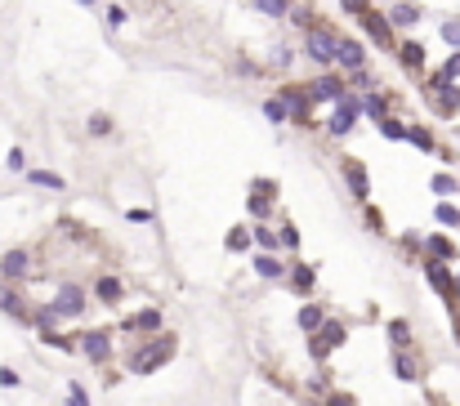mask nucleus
<instances>
[{
    "mask_svg": "<svg viewBox=\"0 0 460 406\" xmlns=\"http://www.w3.org/2000/svg\"><path fill=\"white\" fill-rule=\"evenodd\" d=\"M54 308H59V313H68V317L86 313V290L72 286V281H63V286H59V299H54Z\"/></svg>",
    "mask_w": 460,
    "mask_h": 406,
    "instance_id": "4",
    "label": "nucleus"
},
{
    "mask_svg": "<svg viewBox=\"0 0 460 406\" xmlns=\"http://www.w3.org/2000/svg\"><path fill=\"white\" fill-rule=\"evenodd\" d=\"M456 335H460V322H456Z\"/></svg>",
    "mask_w": 460,
    "mask_h": 406,
    "instance_id": "48",
    "label": "nucleus"
},
{
    "mask_svg": "<svg viewBox=\"0 0 460 406\" xmlns=\"http://www.w3.org/2000/svg\"><path fill=\"white\" fill-rule=\"evenodd\" d=\"M438 223H452V228H460V210H456V205H438Z\"/></svg>",
    "mask_w": 460,
    "mask_h": 406,
    "instance_id": "26",
    "label": "nucleus"
},
{
    "mask_svg": "<svg viewBox=\"0 0 460 406\" xmlns=\"http://www.w3.org/2000/svg\"><path fill=\"white\" fill-rule=\"evenodd\" d=\"M434 94H438V99H434L438 112H456V108H460V90H456V85H452V90H447V85H438Z\"/></svg>",
    "mask_w": 460,
    "mask_h": 406,
    "instance_id": "13",
    "label": "nucleus"
},
{
    "mask_svg": "<svg viewBox=\"0 0 460 406\" xmlns=\"http://www.w3.org/2000/svg\"><path fill=\"white\" fill-rule=\"evenodd\" d=\"M250 214H255V219H264V214H268V201H264V196H250Z\"/></svg>",
    "mask_w": 460,
    "mask_h": 406,
    "instance_id": "38",
    "label": "nucleus"
},
{
    "mask_svg": "<svg viewBox=\"0 0 460 406\" xmlns=\"http://www.w3.org/2000/svg\"><path fill=\"white\" fill-rule=\"evenodd\" d=\"M402 63L420 72V63H425V50H420V45H407V50H402Z\"/></svg>",
    "mask_w": 460,
    "mask_h": 406,
    "instance_id": "25",
    "label": "nucleus"
},
{
    "mask_svg": "<svg viewBox=\"0 0 460 406\" xmlns=\"http://www.w3.org/2000/svg\"><path fill=\"white\" fill-rule=\"evenodd\" d=\"M27 268H32L27 250H5V254H0V277H5V281H23Z\"/></svg>",
    "mask_w": 460,
    "mask_h": 406,
    "instance_id": "5",
    "label": "nucleus"
},
{
    "mask_svg": "<svg viewBox=\"0 0 460 406\" xmlns=\"http://www.w3.org/2000/svg\"><path fill=\"white\" fill-rule=\"evenodd\" d=\"M326 406H353V398H331Z\"/></svg>",
    "mask_w": 460,
    "mask_h": 406,
    "instance_id": "46",
    "label": "nucleus"
},
{
    "mask_svg": "<svg viewBox=\"0 0 460 406\" xmlns=\"http://www.w3.org/2000/svg\"><path fill=\"white\" fill-rule=\"evenodd\" d=\"M264 116H268V121H281V116H286V108H281L277 99H268V103H264Z\"/></svg>",
    "mask_w": 460,
    "mask_h": 406,
    "instance_id": "35",
    "label": "nucleus"
},
{
    "mask_svg": "<svg viewBox=\"0 0 460 406\" xmlns=\"http://www.w3.org/2000/svg\"><path fill=\"white\" fill-rule=\"evenodd\" d=\"M304 94L308 90H295V85H290V90H281V108H286V112H295V116H299V112H304Z\"/></svg>",
    "mask_w": 460,
    "mask_h": 406,
    "instance_id": "15",
    "label": "nucleus"
},
{
    "mask_svg": "<svg viewBox=\"0 0 460 406\" xmlns=\"http://www.w3.org/2000/svg\"><path fill=\"white\" fill-rule=\"evenodd\" d=\"M344 339H349V330L340 322H322L317 326V339H308V348H313V357H326L335 344H344Z\"/></svg>",
    "mask_w": 460,
    "mask_h": 406,
    "instance_id": "3",
    "label": "nucleus"
},
{
    "mask_svg": "<svg viewBox=\"0 0 460 406\" xmlns=\"http://www.w3.org/2000/svg\"><path fill=\"white\" fill-rule=\"evenodd\" d=\"M255 272H259V277H281V263L268 259V254H259V259H255Z\"/></svg>",
    "mask_w": 460,
    "mask_h": 406,
    "instance_id": "21",
    "label": "nucleus"
},
{
    "mask_svg": "<svg viewBox=\"0 0 460 406\" xmlns=\"http://www.w3.org/2000/svg\"><path fill=\"white\" fill-rule=\"evenodd\" d=\"M134 326H139V330H157V326H161V313H157V308H148V313L134 317Z\"/></svg>",
    "mask_w": 460,
    "mask_h": 406,
    "instance_id": "24",
    "label": "nucleus"
},
{
    "mask_svg": "<svg viewBox=\"0 0 460 406\" xmlns=\"http://www.w3.org/2000/svg\"><path fill=\"white\" fill-rule=\"evenodd\" d=\"M72 406H90V402H86V393H81V389H72Z\"/></svg>",
    "mask_w": 460,
    "mask_h": 406,
    "instance_id": "45",
    "label": "nucleus"
},
{
    "mask_svg": "<svg viewBox=\"0 0 460 406\" xmlns=\"http://www.w3.org/2000/svg\"><path fill=\"white\" fill-rule=\"evenodd\" d=\"M0 308H5L9 317H27L23 299H18V295H14V290H9V286H0Z\"/></svg>",
    "mask_w": 460,
    "mask_h": 406,
    "instance_id": "14",
    "label": "nucleus"
},
{
    "mask_svg": "<svg viewBox=\"0 0 460 406\" xmlns=\"http://www.w3.org/2000/svg\"><path fill=\"white\" fill-rule=\"evenodd\" d=\"M393 366H398V375H402V380H416V366H411L407 357H398V362H393Z\"/></svg>",
    "mask_w": 460,
    "mask_h": 406,
    "instance_id": "40",
    "label": "nucleus"
},
{
    "mask_svg": "<svg viewBox=\"0 0 460 406\" xmlns=\"http://www.w3.org/2000/svg\"><path fill=\"white\" fill-rule=\"evenodd\" d=\"M407 139H411V143H416V148H425V152H429V148H434V139H429L425 130H407Z\"/></svg>",
    "mask_w": 460,
    "mask_h": 406,
    "instance_id": "33",
    "label": "nucleus"
},
{
    "mask_svg": "<svg viewBox=\"0 0 460 406\" xmlns=\"http://www.w3.org/2000/svg\"><path fill=\"white\" fill-rule=\"evenodd\" d=\"M9 170H27V156H23V148H14V152H9Z\"/></svg>",
    "mask_w": 460,
    "mask_h": 406,
    "instance_id": "41",
    "label": "nucleus"
},
{
    "mask_svg": "<svg viewBox=\"0 0 460 406\" xmlns=\"http://www.w3.org/2000/svg\"><path fill=\"white\" fill-rule=\"evenodd\" d=\"M223 245H228V250H246V245H250V232H246V228H232Z\"/></svg>",
    "mask_w": 460,
    "mask_h": 406,
    "instance_id": "23",
    "label": "nucleus"
},
{
    "mask_svg": "<svg viewBox=\"0 0 460 406\" xmlns=\"http://www.w3.org/2000/svg\"><path fill=\"white\" fill-rule=\"evenodd\" d=\"M434 192H438V196L456 192V179H452V174H434Z\"/></svg>",
    "mask_w": 460,
    "mask_h": 406,
    "instance_id": "28",
    "label": "nucleus"
},
{
    "mask_svg": "<svg viewBox=\"0 0 460 406\" xmlns=\"http://www.w3.org/2000/svg\"><path fill=\"white\" fill-rule=\"evenodd\" d=\"M353 121H358V99H353V94H344L340 108H335V116H331V134H349Z\"/></svg>",
    "mask_w": 460,
    "mask_h": 406,
    "instance_id": "6",
    "label": "nucleus"
},
{
    "mask_svg": "<svg viewBox=\"0 0 460 406\" xmlns=\"http://www.w3.org/2000/svg\"><path fill=\"white\" fill-rule=\"evenodd\" d=\"M308 94H313V99H344V81H335V77H317L313 85H308Z\"/></svg>",
    "mask_w": 460,
    "mask_h": 406,
    "instance_id": "9",
    "label": "nucleus"
},
{
    "mask_svg": "<svg viewBox=\"0 0 460 406\" xmlns=\"http://www.w3.org/2000/svg\"><path fill=\"white\" fill-rule=\"evenodd\" d=\"M81 5H90V0H81Z\"/></svg>",
    "mask_w": 460,
    "mask_h": 406,
    "instance_id": "49",
    "label": "nucleus"
},
{
    "mask_svg": "<svg viewBox=\"0 0 460 406\" xmlns=\"http://www.w3.org/2000/svg\"><path fill=\"white\" fill-rule=\"evenodd\" d=\"M443 41H447V45H460V23H447V27H443Z\"/></svg>",
    "mask_w": 460,
    "mask_h": 406,
    "instance_id": "39",
    "label": "nucleus"
},
{
    "mask_svg": "<svg viewBox=\"0 0 460 406\" xmlns=\"http://www.w3.org/2000/svg\"><path fill=\"white\" fill-rule=\"evenodd\" d=\"M99 299L117 304V299H121V281H117V277H103V281H99Z\"/></svg>",
    "mask_w": 460,
    "mask_h": 406,
    "instance_id": "20",
    "label": "nucleus"
},
{
    "mask_svg": "<svg viewBox=\"0 0 460 406\" xmlns=\"http://www.w3.org/2000/svg\"><path fill=\"white\" fill-rule=\"evenodd\" d=\"M429 281H434V286H438V290H443V295H447V299H452V295H456V290H452V281H447V268H443V263H429Z\"/></svg>",
    "mask_w": 460,
    "mask_h": 406,
    "instance_id": "17",
    "label": "nucleus"
},
{
    "mask_svg": "<svg viewBox=\"0 0 460 406\" xmlns=\"http://www.w3.org/2000/svg\"><path fill=\"white\" fill-rule=\"evenodd\" d=\"M255 241L264 245V250H273V245H277V237H273V232H268V228H259V232H255Z\"/></svg>",
    "mask_w": 460,
    "mask_h": 406,
    "instance_id": "42",
    "label": "nucleus"
},
{
    "mask_svg": "<svg viewBox=\"0 0 460 406\" xmlns=\"http://www.w3.org/2000/svg\"><path fill=\"white\" fill-rule=\"evenodd\" d=\"M389 339H393V344H398V348H407V322H389Z\"/></svg>",
    "mask_w": 460,
    "mask_h": 406,
    "instance_id": "27",
    "label": "nucleus"
},
{
    "mask_svg": "<svg viewBox=\"0 0 460 406\" xmlns=\"http://www.w3.org/2000/svg\"><path fill=\"white\" fill-rule=\"evenodd\" d=\"M81 344H86V357H90V362H103V357H108V330H90Z\"/></svg>",
    "mask_w": 460,
    "mask_h": 406,
    "instance_id": "11",
    "label": "nucleus"
},
{
    "mask_svg": "<svg viewBox=\"0 0 460 406\" xmlns=\"http://www.w3.org/2000/svg\"><path fill=\"white\" fill-rule=\"evenodd\" d=\"M304 54L313 63H335V36L322 27H304Z\"/></svg>",
    "mask_w": 460,
    "mask_h": 406,
    "instance_id": "2",
    "label": "nucleus"
},
{
    "mask_svg": "<svg viewBox=\"0 0 460 406\" xmlns=\"http://www.w3.org/2000/svg\"><path fill=\"white\" fill-rule=\"evenodd\" d=\"M170 353H174V339H170V335H166V339H152V344H148L143 353H134V362H130V371L148 375V371H152V366L170 362Z\"/></svg>",
    "mask_w": 460,
    "mask_h": 406,
    "instance_id": "1",
    "label": "nucleus"
},
{
    "mask_svg": "<svg viewBox=\"0 0 460 406\" xmlns=\"http://www.w3.org/2000/svg\"><path fill=\"white\" fill-rule=\"evenodd\" d=\"M335 63H340L344 72H362L367 54H362V45H358V41H335Z\"/></svg>",
    "mask_w": 460,
    "mask_h": 406,
    "instance_id": "7",
    "label": "nucleus"
},
{
    "mask_svg": "<svg viewBox=\"0 0 460 406\" xmlns=\"http://www.w3.org/2000/svg\"><path fill=\"white\" fill-rule=\"evenodd\" d=\"M0 384H5V389H18V371L14 366H0Z\"/></svg>",
    "mask_w": 460,
    "mask_h": 406,
    "instance_id": "37",
    "label": "nucleus"
},
{
    "mask_svg": "<svg viewBox=\"0 0 460 406\" xmlns=\"http://www.w3.org/2000/svg\"><path fill=\"white\" fill-rule=\"evenodd\" d=\"M429 250H434V259H456V245L447 237H429Z\"/></svg>",
    "mask_w": 460,
    "mask_h": 406,
    "instance_id": "19",
    "label": "nucleus"
},
{
    "mask_svg": "<svg viewBox=\"0 0 460 406\" xmlns=\"http://www.w3.org/2000/svg\"><path fill=\"white\" fill-rule=\"evenodd\" d=\"M452 290H460V281H456V286H452Z\"/></svg>",
    "mask_w": 460,
    "mask_h": 406,
    "instance_id": "47",
    "label": "nucleus"
},
{
    "mask_svg": "<svg viewBox=\"0 0 460 406\" xmlns=\"http://www.w3.org/2000/svg\"><path fill=\"white\" fill-rule=\"evenodd\" d=\"M384 108H389V103H384V94H371V99H367V112H371L375 121H384Z\"/></svg>",
    "mask_w": 460,
    "mask_h": 406,
    "instance_id": "29",
    "label": "nucleus"
},
{
    "mask_svg": "<svg viewBox=\"0 0 460 406\" xmlns=\"http://www.w3.org/2000/svg\"><path fill=\"white\" fill-rule=\"evenodd\" d=\"M344 9H349V14H367V0H340Z\"/></svg>",
    "mask_w": 460,
    "mask_h": 406,
    "instance_id": "44",
    "label": "nucleus"
},
{
    "mask_svg": "<svg viewBox=\"0 0 460 406\" xmlns=\"http://www.w3.org/2000/svg\"><path fill=\"white\" fill-rule=\"evenodd\" d=\"M362 23H367V36H371V41H380V45H389V41H393L389 18H380V14H362Z\"/></svg>",
    "mask_w": 460,
    "mask_h": 406,
    "instance_id": "10",
    "label": "nucleus"
},
{
    "mask_svg": "<svg viewBox=\"0 0 460 406\" xmlns=\"http://www.w3.org/2000/svg\"><path fill=\"white\" fill-rule=\"evenodd\" d=\"M36 326H41L45 335H54V308H41V313H36Z\"/></svg>",
    "mask_w": 460,
    "mask_h": 406,
    "instance_id": "30",
    "label": "nucleus"
},
{
    "mask_svg": "<svg viewBox=\"0 0 460 406\" xmlns=\"http://www.w3.org/2000/svg\"><path fill=\"white\" fill-rule=\"evenodd\" d=\"M380 130H384V139H407V130L398 121H380Z\"/></svg>",
    "mask_w": 460,
    "mask_h": 406,
    "instance_id": "32",
    "label": "nucleus"
},
{
    "mask_svg": "<svg viewBox=\"0 0 460 406\" xmlns=\"http://www.w3.org/2000/svg\"><path fill=\"white\" fill-rule=\"evenodd\" d=\"M460 77V54H452V59H447V68H443V81H456Z\"/></svg>",
    "mask_w": 460,
    "mask_h": 406,
    "instance_id": "36",
    "label": "nucleus"
},
{
    "mask_svg": "<svg viewBox=\"0 0 460 406\" xmlns=\"http://www.w3.org/2000/svg\"><path fill=\"white\" fill-rule=\"evenodd\" d=\"M384 18H389V23H398V27H411V23H416V18H420V9L402 0V5H393V9H389V14H384Z\"/></svg>",
    "mask_w": 460,
    "mask_h": 406,
    "instance_id": "12",
    "label": "nucleus"
},
{
    "mask_svg": "<svg viewBox=\"0 0 460 406\" xmlns=\"http://www.w3.org/2000/svg\"><path fill=\"white\" fill-rule=\"evenodd\" d=\"M322 322H326V317H322V308H313V304H304V308H299V326H304V330H317Z\"/></svg>",
    "mask_w": 460,
    "mask_h": 406,
    "instance_id": "18",
    "label": "nucleus"
},
{
    "mask_svg": "<svg viewBox=\"0 0 460 406\" xmlns=\"http://www.w3.org/2000/svg\"><path fill=\"white\" fill-rule=\"evenodd\" d=\"M27 179H32L36 187H54V192H63V179L50 174V170H27Z\"/></svg>",
    "mask_w": 460,
    "mask_h": 406,
    "instance_id": "16",
    "label": "nucleus"
},
{
    "mask_svg": "<svg viewBox=\"0 0 460 406\" xmlns=\"http://www.w3.org/2000/svg\"><path fill=\"white\" fill-rule=\"evenodd\" d=\"M281 245H299V232L295 228H290V223H286V228H281V237H277Z\"/></svg>",
    "mask_w": 460,
    "mask_h": 406,
    "instance_id": "43",
    "label": "nucleus"
},
{
    "mask_svg": "<svg viewBox=\"0 0 460 406\" xmlns=\"http://www.w3.org/2000/svg\"><path fill=\"white\" fill-rule=\"evenodd\" d=\"M90 134H112V116H103V112H94V116H90Z\"/></svg>",
    "mask_w": 460,
    "mask_h": 406,
    "instance_id": "22",
    "label": "nucleus"
},
{
    "mask_svg": "<svg viewBox=\"0 0 460 406\" xmlns=\"http://www.w3.org/2000/svg\"><path fill=\"white\" fill-rule=\"evenodd\" d=\"M344 179H349V187H353V196H358V201H367V196H371V183H367V170H362V161H344Z\"/></svg>",
    "mask_w": 460,
    "mask_h": 406,
    "instance_id": "8",
    "label": "nucleus"
},
{
    "mask_svg": "<svg viewBox=\"0 0 460 406\" xmlns=\"http://www.w3.org/2000/svg\"><path fill=\"white\" fill-rule=\"evenodd\" d=\"M313 286V268H295V290H308Z\"/></svg>",
    "mask_w": 460,
    "mask_h": 406,
    "instance_id": "34",
    "label": "nucleus"
},
{
    "mask_svg": "<svg viewBox=\"0 0 460 406\" xmlns=\"http://www.w3.org/2000/svg\"><path fill=\"white\" fill-rule=\"evenodd\" d=\"M255 5L264 9V14H273V18H277V14H286V0H255Z\"/></svg>",
    "mask_w": 460,
    "mask_h": 406,
    "instance_id": "31",
    "label": "nucleus"
}]
</instances>
